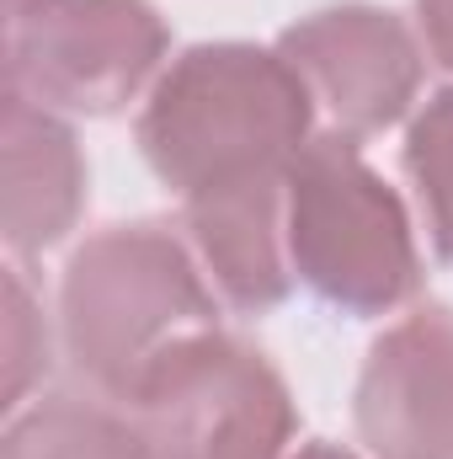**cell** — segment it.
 <instances>
[{"label": "cell", "instance_id": "cell-1", "mask_svg": "<svg viewBox=\"0 0 453 459\" xmlns=\"http://www.w3.org/2000/svg\"><path fill=\"white\" fill-rule=\"evenodd\" d=\"M315 139V102L283 54L251 43H198L150 91L139 150L187 204L235 182L288 177Z\"/></svg>", "mask_w": 453, "mask_h": 459}, {"label": "cell", "instance_id": "cell-2", "mask_svg": "<svg viewBox=\"0 0 453 459\" xmlns=\"http://www.w3.org/2000/svg\"><path fill=\"white\" fill-rule=\"evenodd\" d=\"M214 316V289L192 251L155 220L97 230L59 283L64 352L75 374L117 406L166 347L209 332Z\"/></svg>", "mask_w": 453, "mask_h": 459}, {"label": "cell", "instance_id": "cell-3", "mask_svg": "<svg viewBox=\"0 0 453 459\" xmlns=\"http://www.w3.org/2000/svg\"><path fill=\"white\" fill-rule=\"evenodd\" d=\"M294 278L341 316H389L422 289L406 204L368 171L352 139L315 134L283 182Z\"/></svg>", "mask_w": 453, "mask_h": 459}, {"label": "cell", "instance_id": "cell-4", "mask_svg": "<svg viewBox=\"0 0 453 459\" xmlns=\"http://www.w3.org/2000/svg\"><path fill=\"white\" fill-rule=\"evenodd\" d=\"M123 411L150 459H283L299 428L283 374L219 326L166 347Z\"/></svg>", "mask_w": 453, "mask_h": 459}, {"label": "cell", "instance_id": "cell-5", "mask_svg": "<svg viewBox=\"0 0 453 459\" xmlns=\"http://www.w3.org/2000/svg\"><path fill=\"white\" fill-rule=\"evenodd\" d=\"M166 43L150 0H21L5 11V91L54 113H117Z\"/></svg>", "mask_w": 453, "mask_h": 459}, {"label": "cell", "instance_id": "cell-6", "mask_svg": "<svg viewBox=\"0 0 453 459\" xmlns=\"http://www.w3.org/2000/svg\"><path fill=\"white\" fill-rule=\"evenodd\" d=\"M278 54L294 65L331 134L352 144L395 128L422 91V48L411 27L379 5L315 11L278 38Z\"/></svg>", "mask_w": 453, "mask_h": 459}, {"label": "cell", "instance_id": "cell-7", "mask_svg": "<svg viewBox=\"0 0 453 459\" xmlns=\"http://www.w3.org/2000/svg\"><path fill=\"white\" fill-rule=\"evenodd\" d=\"M352 411L373 459H453V310L422 305L368 347Z\"/></svg>", "mask_w": 453, "mask_h": 459}, {"label": "cell", "instance_id": "cell-8", "mask_svg": "<svg viewBox=\"0 0 453 459\" xmlns=\"http://www.w3.org/2000/svg\"><path fill=\"white\" fill-rule=\"evenodd\" d=\"M288 177H261V182H235L219 193L187 198V235L235 310L267 316L272 305L288 299L294 289V262H288Z\"/></svg>", "mask_w": 453, "mask_h": 459}, {"label": "cell", "instance_id": "cell-9", "mask_svg": "<svg viewBox=\"0 0 453 459\" xmlns=\"http://www.w3.org/2000/svg\"><path fill=\"white\" fill-rule=\"evenodd\" d=\"M5 246L16 256L59 246L86 209V160L64 117L5 91Z\"/></svg>", "mask_w": 453, "mask_h": 459}, {"label": "cell", "instance_id": "cell-10", "mask_svg": "<svg viewBox=\"0 0 453 459\" xmlns=\"http://www.w3.org/2000/svg\"><path fill=\"white\" fill-rule=\"evenodd\" d=\"M0 459H150L128 411L107 401L48 395L32 411L11 417Z\"/></svg>", "mask_w": 453, "mask_h": 459}, {"label": "cell", "instance_id": "cell-11", "mask_svg": "<svg viewBox=\"0 0 453 459\" xmlns=\"http://www.w3.org/2000/svg\"><path fill=\"white\" fill-rule=\"evenodd\" d=\"M400 160L416 187V204H422V220H427L438 256L453 262V86L427 97V108L411 117Z\"/></svg>", "mask_w": 453, "mask_h": 459}, {"label": "cell", "instance_id": "cell-12", "mask_svg": "<svg viewBox=\"0 0 453 459\" xmlns=\"http://www.w3.org/2000/svg\"><path fill=\"white\" fill-rule=\"evenodd\" d=\"M38 374H48V326L32 305L21 267H11L5 273V406H21Z\"/></svg>", "mask_w": 453, "mask_h": 459}, {"label": "cell", "instance_id": "cell-13", "mask_svg": "<svg viewBox=\"0 0 453 459\" xmlns=\"http://www.w3.org/2000/svg\"><path fill=\"white\" fill-rule=\"evenodd\" d=\"M416 22H422L427 54L443 70H453V0H416Z\"/></svg>", "mask_w": 453, "mask_h": 459}, {"label": "cell", "instance_id": "cell-14", "mask_svg": "<svg viewBox=\"0 0 453 459\" xmlns=\"http://www.w3.org/2000/svg\"><path fill=\"white\" fill-rule=\"evenodd\" d=\"M283 459H357V455H346L337 444H304L299 455H283Z\"/></svg>", "mask_w": 453, "mask_h": 459}, {"label": "cell", "instance_id": "cell-15", "mask_svg": "<svg viewBox=\"0 0 453 459\" xmlns=\"http://www.w3.org/2000/svg\"><path fill=\"white\" fill-rule=\"evenodd\" d=\"M11 5H21V0H5V11H11Z\"/></svg>", "mask_w": 453, "mask_h": 459}]
</instances>
